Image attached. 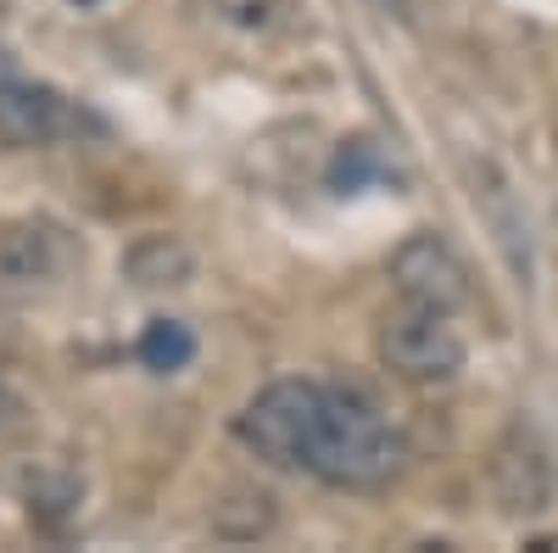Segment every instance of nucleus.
Instances as JSON below:
<instances>
[{
	"label": "nucleus",
	"instance_id": "nucleus-1",
	"mask_svg": "<svg viewBox=\"0 0 558 553\" xmlns=\"http://www.w3.org/2000/svg\"><path fill=\"white\" fill-rule=\"evenodd\" d=\"M235 436L274 470H302L324 486L380 492L402 476L408 442L386 413L352 386L274 381L235 420Z\"/></svg>",
	"mask_w": 558,
	"mask_h": 553
},
{
	"label": "nucleus",
	"instance_id": "nucleus-2",
	"mask_svg": "<svg viewBox=\"0 0 558 553\" xmlns=\"http://www.w3.org/2000/svg\"><path fill=\"white\" fill-rule=\"evenodd\" d=\"M380 363L408 386H447L463 369V336L452 313L402 302L380 318Z\"/></svg>",
	"mask_w": 558,
	"mask_h": 553
},
{
	"label": "nucleus",
	"instance_id": "nucleus-3",
	"mask_svg": "<svg viewBox=\"0 0 558 553\" xmlns=\"http://www.w3.org/2000/svg\"><path fill=\"white\" fill-rule=\"evenodd\" d=\"M84 263V247L68 224L57 218H17L0 229V286H57Z\"/></svg>",
	"mask_w": 558,
	"mask_h": 553
},
{
	"label": "nucleus",
	"instance_id": "nucleus-4",
	"mask_svg": "<svg viewBox=\"0 0 558 553\" xmlns=\"http://www.w3.org/2000/svg\"><path fill=\"white\" fill-rule=\"evenodd\" d=\"M96 129L101 123L89 118L84 107H73L68 96L45 84H23V79H0V146H17V152H34V146H57V141H73V134Z\"/></svg>",
	"mask_w": 558,
	"mask_h": 553
},
{
	"label": "nucleus",
	"instance_id": "nucleus-5",
	"mask_svg": "<svg viewBox=\"0 0 558 553\" xmlns=\"http://www.w3.org/2000/svg\"><path fill=\"white\" fill-rule=\"evenodd\" d=\"M486 476H492L497 509H502L508 520H542V515L553 509L558 481H553V458H547V447L536 442V431H525V425L502 431V442L492 447Z\"/></svg>",
	"mask_w": 558,
	"mask_h": 553
},
{
	"label": "nucleus",
	"instance_id": "nucleus-6",
	"mask_svg": "<svg viewBox=\"0 0 558 553\" xmlns=\"http://www.w3.org/2000/svg\"><path fill=\"white\" fill-rule=\"evenodd\" d=\"M391 280H397L402 302H418V308L458 313L470 302V268L458 263V252L441 236H408L391 252Z\"/></svg>",
	"mask_w": 558,
	"mask_h": 553
},
{
	"label": "nucleus",
	"instance_id": "nucleus-7",
	"mask_svg": "<svg viewBox=\"0 0 558 553\" xmlns=\"http://www.w3.org/2000/svg\"><path fill=\"white\" fill-rule=\"evenodd\" d=\"M123 274L134 286H146V291H162V286H184L196 274V257L191 247H184L179 236H146V241H134L123 252Z\"/></svg>",
	"mask_w": 558,
	"mask_h": 553
},
{
	"label": "nucleus",
	"instance_id": "nucleus-8",
	"mask_svg": "<svg viewBox=\"0 0 558 553\" xmlns=\"http://www.w3.org/2000/svg\"><path fill=\"white\" fill-rule=\"evenodd\" d=\"M274 497L257 492V486H229L218 503H213V531L229 537V542H257L274 531Z\"/></svg>",
	"mask_w": 558,
	"mask_h": 553
},
{
	"label": "nucleus",
	"instance_id": "nucleus-9",
	"mask_svg": "<svg viewBox=\"0 0 558 553\" xmlns=\"http://www.w3.org/2000/svg\"><path fill=\"white\" fill-rule=\"evenodd\" d=\"M134 352H140V363H146V369H157V375H173V369H184V363L196 358V330L179 325V318H151Z\"/></svg>",
	"mask_w": 558,
	"mask_h": 553
},
{
	"label": "nucleus",
	"instance_id": "nucleus-10",
	"mask_svg": "<svg viewBox=\"0 0 558 553\" xmlns=\"http://www.w3.org/2000/svg\"><path fill=\"white\" fill-rule=\"evenodd\" d=\"M196 7L223 23V28H235V34H274L279 23H286V0H196Z\"/></svg>",
	"mask_w": 558,
	"mask_h": 553
},
{
	"label": "nucleus",
	"instance_id": "nucleus-11",
	"mask_svg": "<svg viewBox=\"0 0 558 553\" xmlns=\"http://www.w3.org/2000/svg\"><path fill=\"white\" fill-rule=\"evenodd\" d=\"M368 173H380V157H375V146H368V141H352V146L336 157L330 184H336V191H357V184H363Z\"/></svg>",
	"mask_w": 558,
	"mask_h": 553
},
{
	"label": "nucleus",
	"instance_id": "nucleus-12",
	"mask_svg": "<svg viewBox=\"0 0 558 553\" xmlns=\"http://www.w3.org/2000/svg\"><path fill=\"white\" fill-rule=\"evenodd\" d=\"M78 7H96V0H78Z\"/></svg>",
	"mask_w": 558,
	"mask_h": 553
}]
</instances>
